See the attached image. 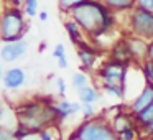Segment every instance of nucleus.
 Returning <instances> with one entry per match:
<instances>
[{
  "instance_id": "nucleus-6",
  "label": "nucleus",
  "mask_w": 153,
  "mask_h": 140,
  "mask_svg": "<svg viewBox=\"0 0 153 140\" xmlns=\"http://www.w3.org/2000/svg\"><path fill=\"white\" fill-rule=\"evenodd\" d=\"M125 73H127L125 64L117 61V60H114V61L105 63V66L100 69V77L104 79V84H114V86L123 87Z\"/></svg>"
},
{
  "instance_id": "nucleus-25",
  "label": "nucleus",
  "mask_w": 153,
  "mask_h": 140,
  "mask_svg": "<svg viewBox=\"0 0 153 140\" xmlns=\"http://www.w3.org/2000/svg\"><path fill=\"white\" fill-rule=\"evenodd\" d=\"M53 56L56 58V60H59V58H64L66 56V51H64V45L59 43L54 46V51H53Z\"/></svg>"
},
{
  "instance_id": "nucleus-2",
  "label": "nucleus",
  "mask_w": 153,
  "mask_h": 140,
  "mask_svg": "<svg viewBox=\"0 0 153 140\" xmlns=\"http://www.w3.org/2000/svg\"><path fill=\"white\" fill-rule=\"evenodd\" d=\"M53 117H56L53 107H43L41 104H25L23 107L17 110V119L20 127L27 129L28 132H40L43 127L50 122Z\"/></svg>"
},
{
  "instance_id": "nucleus-17",
  "label": "nucleus",
  "mask_w": 153,
  "mask_h": 140,
  "mask_svg": "<svg viewBox=\"0 0 153 140\" xmlns=\"http://www.w3.org/2000/svg\"><path fill=\"white\" fill-rule=\"evenodd\" d=\"M25 13L35 17L38 13V0H27L25 2Z\"/></svg>"
},
{
  "instance_id": "nucleus-8",
  "label": "nucleus",
  "mask_w": 153,
  "mask_h": 140,
  "mask_svg": "<svg viewBox=\"0 0 153 140\" xmlns=\"http://www.w3.org/2000/svg\"><path fill=\"white\" fill-rule=\"evenodd\" d=\"M25 79H27V76H25V71L22 68H10L4 74V86L10 91L20 89L25 84Z\"/></svg>"
},
{
  "instance_id": "nucleus-7",
  "label": "nucleus",
  "mask_w": 153,
  "mask_h": 140,
  "mask_svg": "<svg viewBox=\"0 0 153 140\" xmlns=\"http://www.w3.org/2000/svg\"><path fill=\"white\" fill-rule=\"evenodd\" d=\"M28 50V43L25 40H18V41H12L2 46L0 50V60L5 63H13L18 58H22Z\"/></svg>"
},
{
  "instance_id": "nucleus-33",
  "label": "nucleus",
  "mask_w": 153,
  "mask_h": 140,
  "mask_svg": "<svg viewBox=\"0 0 153 140\" xmlns=\"http://www.w3.org/2000/svg\"><path fill=\"white\" fill-rule=\"evenodd\" d=\"M46 18H48V13H46V12H41V13H40V20H46Z\"/></svg>"
},
{
  "instance_id": "nucleus-32",
  "label": "nucleus",
  "mask_w": 153,
  "mask_h": 140,
  "mask_svg": "<svg viewBox=\"0 0 153 140\" xmlns=\"http://www.w3.org/2000/svg\"><path fill=\"white\" fill-rule=\"evenodd\" d=\"M146 130H148V132H150V133H153V119H152V120H150V122H148V124H146Z\"/></svg>"
},
{
  "instance_id": "nucleus-13",
  "label": "nucleus",
  "mask_w": 153,
  "mask_h": 140,
  "mask_svg": "<svg viewBox=\"0 0 153 140\" xmlns=\"http://www.w3.org/2000/svg\"><path fill=\"white\" fill-rule=\"evenodd\" d=\"M77 91H79V97H81V102L82 104H94L99 99V92L91 86H84Z\"/></svg>"
},
{
  "instance_id": "nucleus-29",
  "label": "nucleus",
  "mask_w": 153,
  "mask_h": 140,
  "mask_svg": "<svg viewBox=\"0 0 153 140\" xmlns=\"http://www.w3.org/2000/svg\"><path fill=\"white\" fill-rule=\"evenodd\" d=\"M58 64H59V68H61V69H66V68H68L66 56H64V58H59V60H58Z\"/></svg>"
},
{
  "instance_id": "nucleus-31",
  "label": "nucleus",
  "mask_w": 153,
  "mask_h": 140,
  "mask_svg": "<svg viewBox=\"0 0 153 140\" xmlns=\"http://www.w3.org/2000/svg\"><path fill=\"white\" fill-rule=\"evenodd\" d=\"M10 2H12V5H15V7H20V5L25 4L27 0H10Z\"/></svg>"
},
{
  "instance_id": "nucleus-12",
  "label": "nucleus",
  "mask_w": 153,
  "mask_h": 140,
  "mask_svg": "<svg viewBox=\"0 0 153 140\" xmlns=\"http://www.w3.org/2000/svg\"><path fill=\"white\" fill-rule=\"evenodd\" d=\"M77 54H79V60L82 61V64L86 68H92L96 60H97V51L91 46H84V45L79 48Z\"/></svg>"
},
{
  "instance_id": "nucleus-11",
  "label": "nucleus",
  "mask_w": 153,
  "mask_h": 140,
  "mask_svg": "<svg viewBox=\"0 0 153 140\" xmlns=\"http://www.w3.org/2000/svg\"><path fill=\"white\" fill-rule=\"evenodd\" d=\"M112 56H114V60L120 61L123 64L128 63L133 58V51L130 48V43L128 41H120L119 45H115V48L112 50Z\"/></svg>"
},
{
  "instance_id": "nucleus-34",
  "label": "nucleus",
  "mask_w": 153,
  "mask_h": 140,
  "mask_svg": "<svg viewBox=\"0 0 153 140\" xmlns=\"http://www.w3.org/2000/svg\"><path fill=\"white\" fill-rule=\"evenodd\" d=\"M69 140H79V139H77V133L74 132V135H73V137H69Z\"/></svg>"
},
{
  "instance_id": "nucleus-4",
  "label": "nucleus",
  "mask_w": 153,
  "mask_h": 140,
  "mask_svg": "<svg viewBox=\"0 0 153 140\" xmlns=\"http://www.w3.org/2000/svg\"><path fill=\"white\" fill-rule=\"evenodd\" d=\"M79 140H119L115 130L97 120H89L76 130Z\"/></svg>"
},
{
  "instance_id": "nucleus-24",
  "label": "nucleus",
  "mask_w": 153,
  "mask_h": 140,
  "mask_svg": "<svg viewBox=\"0 0 153 140\" xmlns=\"http://www.w3.org/2000/svg\"><path fill=\"white\" fill-rule=\"evenodd\" d=\"M120 140H135V130L130 127V129H125L123 132H120Z\"/></svg>"
},
{
  "instance_id": "nucleus-20",
  "label": "nucleus",
  "mask_w": 153,
  "mask_h": 140,
  "mask_svg": "<svg viewBox=\"0 0 153 140\" xmlns=\"http://www.w3.org/2000/svg\"><path fill=\"white\" fill-rule=\"evenodd\" d=\"M0 140H17V135L12 129H4L0 127Z\"/></svg>"
},
{
  "instance_id": "nucleus-3",
  "label": "nucleus",
  "mask_w": 153,
  "mask_h": 140,
  "mask_svg": "<svg viewBox=\"0 0 153 140\" xmlns=\"http://www.w3.org/2000/svg\"><path fill=\"white\" fill-rule=\"evenodd\" d=\"M25 28H27V23H25L22 10L18 8L7 10L0 18V35H2V40L7 43L22 40Z\"/></svg>"
},
{
  "instance_id": "nucleus-35",
  "label": "nucleus",
  "mask_w": 153,
  "mask_h": 140,
  "mask_svg": "<svg viewBox=\"0 0 153 140\" xmlns=\"http://www.w3.org/2000/svg\"><path fill=\"white\" fill-rule=\"evenodd\" d=\"M0 81H4V73H2V64H0Z\"/></svg>"
},
{
  "instance_id": "nucleus-1",
  "label": "nucleus",
  "mask_w": 153,
  "mask_h": 140,
  "mask_svg": "<svg viewBox=\"0 0 153 140\" xmlns=\"http://www.w3.org/2000/svg\"><path fill=\"white\" fill-rule=\"evenodd\" d=\"M71 10H73L74 22L91 35H99L102 31H107L114 23L110 8L94 0H84Z\"/></svg>"
},
{
  "instance_id": "nucleus-9",
  "label": "nucleus",
  "mask_w": 153,
  "mask_h": 140,
  "mask_svg": "<svg viewBox=\"0 0 153 140\" xmlns=\"http://www.w3.org/2000/svg\"><path fill=\"white\" fill-rule=\"evenodd\" d=\"M150 106H153V84L152 83H150L148 86L142 91V94L135 99V102L132 104V110L135 114H138Z\"/></svg>"
},
{
  "instance_id": "nucleus-27",
  "label": "nucleus",
  "mask_w": 153,
  "mask_h": 140,
  "mask_svg": "<svg viewBox=\"0 0 153 140\" xmlns=\"http://www.w3.org/2000/svg\"><path fill=\"white\" fill-rule=\"evenodd\" d=\"M40 140H54V137H53V133H51V130H50V129L41 130V133H40Z\"/></svg>"
},
{
  "instance_id": "nucleus-22",
  "label": "nucleus",
  "mask_w": 153,
  "mask_h": 140,
  "mask_svg": "<svg viewBox=\"0 0 153 140\" xmlns=\"http://www.w3.org/2000/svg\"><path fill=\"white\" fill-rule=\"evenodd\" d=\"M135 2L138 4L140 8H143V10L152 12L153 13V0H135Z\"/></svg>"
},
{
  "instance_id": "nucleus-10",
  "label": "nucleus",
  "mask_w": 153,
  "mask_h": 140,
  "mask_svg": "<svg viewBox=\"0 0 153 140\" xmlns=\"http://www.w3.org/2000/svg\"><path fill=\"white\" fill-rule=\"evenodd\" d=\"M54 109V114H56V117H61V119H64V117L71 115V114H77L82 110V104L79 102H69V101H61L58 106L53 107Z\"/></svg>"
},
{
  "instance_id": "nucleus-16",
  "label": "nucleus",
  "mask_w": 153,
  "mask_h": 140,
  "mask_svg": "<svg viewBox=\"0 0 153 140\" xmlns=\"http://www.w3.org/2000/svg\"><path fill=\"white\" fill-rule=\"evenodd\" d=\"M153 119V106H150V107H146V109H143L142 112H138L137 114V120L138 122H142V124H148L150 120Z\"/></svg>"
},
{
  "instance_id": "nucleus-28",
  "label": "nucleus",
  "mask_w": 153,
  "mask_h": 140,
  "mask_svg": "<svg viewBox=\"0 0 153 140\" xmlns=\"http://www.w3.org/2000/svg\"><path fill=\"white\" fill-rule=\"evenodd\" d=\"M58 86H59V94L64 96V92H66V83H64L63 77H58Z\"/></svg>"
},
{
  "instance_id": "nucleus-18",
  "label": "nucleus",
  "mask_w": 153,
  "mask_h": 140,
  "mask_svg": "<svg viewBox=\"0 0 153 140\" xmlns=\"http://www.w3.org/2000/svg\"><path fill=\"white\" fill-rule=\"evenodd\" d=\"M73 86L76 89H81V87L87 86V76L86 74H81V73H76L73 76Z\"/></svg>"
},
{
  "instance_id": "nucleus-21",
  "label": "nucleus",
  "mask_w": 153,
  "mask_h": 140,
  "mask_svg": "<svg viewBox=\"0 0 153 140\" xmlns=\"http://www.w3.org/2000/svg\"><path fill=\"white\" fill-rule=\"evenodd\" d=\"M143 74L146 76V79L153 84V61H146L145 66H143Z\"/></svg>"
},
{
  "instance_id": "nucleus-23",
  "label": "nucleus",
  "mask_w": 153,
  "mask_h": 140,
  "mask_svg": "<svg viewBox=\"0 0 153 140\" xmlns=\"http://www.w3.org/2000/svg\"><path fill=\"white\" fill-rule=\"evenodd\" d=\"M81 2H84V0H59V5L63 8H74L76 5H79Z\"/></svg>"
},
{
  "instance_id": "nucleus-30",
  "label": "nucleus",
  "mask_w": 153,
  "mask_h": 140,
  "mask_svg": "<svg viewBox=\"0 0 153 140\" xmlns=\"http://www.w3.org/2000/svg\"><path fill=\"white\" fill-rule=\"evenodd\" d=\"M146 56H148L150 61H153V41L148 45V51H146Z\"/></svg>"
},
{
  "instance_id": "nucleus-5",
  "label": "nucleus",
  "mask_w": 153,
  "mask_h": 140,
  "mask_svg": "<svg viewBox=\"0 0 153 140\" xmlns=\"http://www.w3.org/2000/svg\"><path fill=\"white\" fill-rule=\"evenodd\" d=\"M132 30L138 38H153V13L143 8L133 12Z\"/></svg>"
},
{
  "instance_id": "nucleus-26",
  "label": "nucleus",
  "mask_w": 153,
  "mask_h": 140,
  "mask_svg": "<svg viewBox=\"0 0 153 140\" xmlns=\"http://www.w3.org/2000/svg\"><path fill=\"white\" fill-rule=\"evenodd\" d=\"M81 112L84 114V117H92L94 115V107L92 104H82V110Z\"/></svg>"
},
{
  "instance_id": "nucleus-15",
  "label": "nucleus",
  "mask_w": 153,
  "mask_h": 140,
  "mask_svg": "<svg viewBox=\"0 0 153 140\" xmlns=\"http://www.w3.org/2000/svg\"><path fill=\"white\" fill-rule=\"evenodd\" d=\"M130 122H128V119H127L125 115H123V114H120V115H117L115 117V120H114V130H115V132H123V130L125 129H130Z\"/></svg>"
},
{
  "instance_id": "nucleus-14",
  "label": "nucleus",
  "mask_w": 153,
  "mask_h": 140,
  "mask_svg": "<svg viewBox=\"0 0 153 140\" xmlns=\"http://www.w3.org/2000/svg\"><path fill=\"white\" fill-rule=\"evenodd\" d=\"M66 30L69 33V38L73 43H81L82 38H81V33H79V25L76 22H68L66 23Z\"/></svg>"
},
{
  "instance_id": "nucleus-19",
  "label": "nucleus",
  "mask_w": 153,
  "mask_h": 140,
  "mask_svg": "<svg viewBox=\"0 0 153 140\" xmlns=\"http://www.w3.org/2000/svg\"><path fill=\"white\" fill-rule=\"evenodd\" d=\"M104 89L107 94H112L115 97H122L123 96V87L120 86H114V84H104Z\"/></svg>"
}]
</instances>
